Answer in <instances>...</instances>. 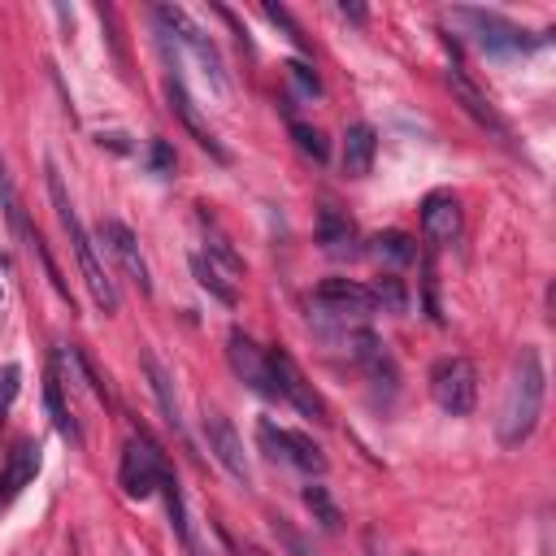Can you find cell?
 Here are the masks:
<instances>
[{
    "label": "cell",
    "instance_id": "cell-15",
    "mask_svg": "<svg viewBox=\"0 0 556 556\" xmlns=\"http://www.w3.org/2000/svg\"><path fill=\"white\" fill-rule=\"evenodd\" d=\"M313 296H318V305L335 309V313H370V309H374L370 287L352 283V278H322Z\"/></svg>",
    "mask_w": 556,
    "mask_h": 556
},
{
    "label": "cell",
    "instance_id": "cell-22",
    "mask_svg": "<svg viewBox=\"0 0 556 556\" xmlns=\"http://www.w3.org/2000/svg\"><path fill=\"white\" fill-rule=\"evenodd\" d=\"M161 496H166V513H170V526H174V535H179V543L192 556H200L196 548V535H192V522H187V504H183V487H179V478L166 474L161 478Z\"/></svg>",
    "mask_w": 556,
    "mask_h": 556
},
{
    "label": "cell",
    "instance_id": "cell-20",
    "mask_svg": "<svg viewBox=\"0 0 556 556\" xmlns=\"http://www.w3.org/2000/svg\"><path fill=\"white\" fill-rule=\"evenodd\" d=\"M278 461H292L305 474H326V452L300 431H278Z\"/></svg>",
    "mask_w": 556,
    "mask_h": 556
},
{
    "label": "cell",
    "instance_id": "cell-11",
    "mask_svg": "<svg viewBox=\"0 0 556 556\" xmlns=\"http://www.w3.org/2000/svg\"><path fill=\"white\" fill-rule=\"evenodd\" d=\"M35 474H40V444L35 439H18L14 452L5 457V470H0V509H9Z\"/></svg>",
    "mask_w": 556,
    "mask_h": 556
},
{
    "label": "cell",
    "instance_id": "cell-7",
    "mask_svg": "<svg viewBox=\"0 0 556 556\" xmlns=\"http://www.w3.org/2000/svg\"><path fill=\"white\" fill-rule=\"evenodd\" d=\"M226 361H231V370H235L239 383H248L261 400H278V387H274V378H270V361H265V352L252 344V335L231 331V339H226Z\"/></svg>",
    "mask_w": 556,
    "mask_h": 556
},
{
    "label": "cell",
    "instance_id": "cell-28",
    "mask_svg": "<svg viewBox=\"0 0 556 556\" xmlns=\"http://www.w3.org/2000/svg\"><path fill=\"white\" fill-rule=\"evenodd\" d=\"M292 139H296L300 153L313 157V161H326V157H331V148H326V139H322L318 126H309V122H292Z\"/></svg>",
    "mask_w": 556,
    "mask_h": 556
},
{
    "label": "cell",
    "instance_id": "cell-6",
    "mask_svg": "<svg viewBox=\"0 0 556 556\" xmlns=\"http://www.w3.org/2000/svg\"><path fill=\"white\" fill-rule=\"evenodd\" d=\"M153 14H157V22H161V27H166L170 35H179V44H183L187 53H192V57L200 61V66H205V79L213 83V92H226V74H222V57H218V48H213V40H209V35L200 31L196 22L187 18V14H183L179 5H157Z\"/></svg>",
    "mask_w": 556,
    "mask_h": 556
},
{
    "label": "cell",
    "instance_id": "cell-10",
    "mask_svg": "<svg viewBox=\"0 0 556 556\" xmlns=\"http://www.w3.org/2000/svg\"><path fill=\"white\" fill-rule=\"evenodd\" d=\"M100 239H105V248L118 257V265L126 270V278H135V287L139 292H153V278H148V261H144V252H139V239L131 235V226L118 222V218H109L105 226H100Z\"/></svg>",
    "mask_w": 556,
    "mask_h": 556
},
{
    "label": "cell",
    "instance_id": "cell-24",
    "mask_svg": "<svg viewBox=\"0 0 556 556\" xmlns=\"http://www.w3.org/2000/svg\"><path fill=\"white\" fill-rule=\"evenodd\" d=\"M192 274H196V283L205 287V292H209L213 300H218V305H235V300H239V296H235V287L222 278V270H218V265H213V261H205V257H200V252L192 257Z\"/></svg>",
    "mask_w": 556,
    "mask_h": 556
},
{
    "label": "cell",
    "instance_id": "cell-35",
    "mask_svg": "<svg viewBox=\"0 0 556 556\" xmlns=\"http://www.w3.org/2000/svg\"><path fill=\"white\" fill-rule=\"evenodd\" d=\"M339 14H344V18H352V22H365V9H361V5H348V0H344V5H339Z\"/></svg>",
    "mask_w": 556,
    "mask_h": 556
},
{
    "label": "cell",
    "instance_id": "cell-29",
    "mask_svg": "<svg viewBox=\"0 0 556 556\" xmlns=\"http://www.w3.org/2000/svg\"><path fill=\"white\" fill-rule=\"evenodd\" d=\"M287 74H292V83H296L305 96H322V83H318V74H313L309 61H300V57L287 61Z\"/></svg>",
    "mask_w": 556,
    "mask_h": 556
},
{
    "label": "cell",
    "instance_id": "cell-4",
    "mask_svg": "<svg viewBox=\"0 0 556 556\" xmlns=\"http://www.w3.org/2000/svg\"><path fill=\"white\" fill-rule=\"evenodd\" d=\"M166 474H170L166 470V457L157 452L153 439H148V435H131V439H126L122 470H118L126 496H131V500H148L161 487V478H166Z\"/></svg>",
    "mask_w": 556,
    "mask_h": 556
},
{
    "label": "cell",
    "instance_id": "cell-30",
    "mask_svg": "<svg viewBox=\"0 0 556 556\" xmlns=\"http://www.w3.org/2000/svg\"><path fill=\"white\" fill-rule=\"evenodd\" d=\"M18 378H22L18 365H5V370H0V422H5L9 404H14V396H18Z\"/></svg>",
    "mask_w": 556,
    "mask_h": 556
},
{
    "label": "cell",
    "instance_id": "cell-9",
    "mask_svg": "<svg viewBox=\"0 0 556 556\" xmlns=\"http://www.w3.org/2000/svg\"><path fill=\"white\" fill-rule=\"evenodd\" d=\"M461 22H470L474 27V40L487 48V53L496 57H509V53H526V40L522 31L513 27V22H504L500 14H487V9H457Z\"/></svg>",
    "mask_w": 556,
    "mask_h": 556
},
{
    "label": "cell",
    "instance_id": "cell-32",
    "mask_svg": "<svg viewBox=\"0 0 556 556\" xmlns=\"http://www.w3.org/2000/svg\"><path fill=\"white\" fill-rule=\"evenodd\" d=\"M148 161H153L157 174H174V148L166 139H153V148H148Z\"/></svg>",
    "mask_w": 556,
    "mask_h": 556
},
{
    "label": "cell",
    "instance_id": "cell-14",
    "mask_svg": "<svg viewBox=\"0 0 556 556\" xmlns=\"http://www.w3.org/2000/svg\"><path fill=\"white\" fill-rule=\"evenodd\" d=\"M448 83H452V92H457V100L465 105V113H470V118H474L478 126H487V131H496V135L509 139V122H504L500 113H496V105H491V100H487L483 92H478V87H474L470 79H465V70H461V66H452V70H448Z\"/></svg>",
    "mask_w": 556,
    "mask_h": 556
},
{
    "label": "cell",
    "instance_id": "cell-23",
    "mask_svg": "<svg viewBox=\"0 0 556 556\" xmlns=\"http://www.w3.org/2000/svg\"><path fill=\"white\" fill-rule=\"evenodd\" d=\"M370 252L383 265H409L413 257H417V244H413V235H404V231H378L374 239H370Z\"/></svg>",
    "mask_w": 556,
    "mask_h": 556
},
{
    "label": "cell",
    "instance_id": "cell-25",
    "mask_svg": "<svg viewBox=\"0 0 556 556\" xmlns=\"http://www.w3.org/2000/svg\"><path fill=\"white\" fill-rule=\"evenodd\" d=\"M305 509L313 513V522H318L322 530H339V504L331 500L326 487H318V483L305 487Z\"/></svg>",
    "mask_w": 556,
    "mask_h": 556
},
{
    "label": "cell",
    "instance_id": "cell-19",
    "mask_svg": "<svg viewBox=\"0 0 556 556\" xmlns=\"http://www.w3.org/2000/svg\"><path fill=\"white\" fill-rule=\"evenodd\" d=\"M44 404H48V417H53L57 435L70 439V444H83V431H79V422H74V413H70V404H66V391H61L57 365H48V374H44Z\"/></svg>",
    "mask_w": 556,
    "mask_h": 556
},
{
    "label": "cell",
    "instance_id": "cell-34",
    "mask_svg": "<svg viewBox=\"0 0 556 556\" xmlns=\"http://www.w3.org/2000/svg\"><path fill=\"white\" fill-rule=\"evenodd\" d=\"M365 556H383V548H378V530H365Z\"/></svg>",
    "mask_w": 556,
    "mask_h": 556
},
{
    "label": "cell",
    "instance_id": "cell-1",
    "mask_svg": "<svg viewBox=\"0 0 556 556\" xmlns=\"http://www.w3.org/2000/svg\"><path fill=\"white\" fill-rule=\"evenodd\" d=\"M543 396H548L543 357H539V348H522L513 361L509 396H504V413H500V444L504 448H517L535 435L539 413H543Z\"/></svg>",
    "mask_w": 556,
    "mask_h": 556
},
{
    "label": "cell",
    "instance_id": "cell-33",
    "mask_svg": "<svg viewBox=\"0 0 556 556\" xmlns=\"http://www.w3.org/2000/svg\"><path fill=\"white\" fill-rule=\"evenodd\" d=\"M270 526L278 530V535H283V543H287V548H292V556H313V552L305 548V539H300L296 530L287 526V517H270Z\"/></svg>",
    "mask_w": 556,
    "mask_h": 556
},
{
    "label": "cell",
    "instance_id": "cell-16",
    "mask_svg": "<svg viewBox=\"0 0 556 556\" xmlns=\"http://www.w3.org/2000/svg\"><path fill=\"white\" fill-rule=\"evenodd\" d=\"M348 352L352 361L365 365V374L374 378V383H396V365H391L383 339H378L374 331H352L348 335Z\"/></svg>",
    "mask_w": 556,
    "mask_h": 556
},
{
    "label": "cell",
    "instance_id": "cell-18",
    "mask_svg": "<svg viewBox=\"0 0 556 556\" xmlns=\"http://www.w3.org/2000/svg\"><path fill=\"white\" fill-rule=\"evenodd\" d=\"M318 244H322V252H331V257H348L352 244H357V226H352L348 213H339L335 205H326L318 213Z\"/></svg>",
    "mask_w": 556,
    "mask_h": 556
},
{
    "label": "cell",
    "instance_id": "cell-2",
    "mask_svg": "<svg viewBox=\"0 0 556 556\" xmlns=\"http://www.w3.org/2000/svg\"><path fill=\"white\" fill-rule=\"evenodd\" d=\"M48 196H53V209H57V218H61V226H66V235H70L74 257H79V274H83V283H87V296L96 300L100 313H113V309H118V300H122L118 283H113V274L105 270V261H100L92 235L83 231V222H79V213H74V205H70L66 183H61V174H57L53 161H48Z\"/></svg>",
    "mask_w": 556,
    "mask_h": 556
},
{
    "label": "cell",
    "instance_id": "cell-17",
    "mask_svg": "<svg viewBox=\"0 0 556 556\" xmlns=\"http://www.w3.org/2000/svg\"><path fill=\"white\" fill-rule=\"evenodd\" d=\"M374 153H378V135H374V126H348V135H344V174L348 179H365V174L374 170Z\"/></svg>",
    "mask_w": 556,
    "mask_h": 556
},
{
    "label": "cell",
    "instance_id": "cell-21",
    "mask_svg": "<svg viewBox=\"0 0 556 556\" xmlns=\"http://www.w3.org/2000/svg\"><path fill=\"white\" fill-rule=\"evenodd\" d=\"M144 370H148V383H153V396L161 404V413H166L170 431L183 435V413H179V396H174V378L161 370V361L153 357V352H144Z\"/></svg>",
    "mask_w": 556,
    "mask_h": 556
},
{
    "label": "cell",
    "instance_id": "cell-12",
    "mask_svg": "<svg viewBox=\"0 0 556 556\" xmlns=\"http://www.w3.org/2000/svg\"><path fill=\"white\" fill-rule=\"evenodd\" d=\"M166 100H170V109L179 113V122L196 135V144L205 148V153H213V161H222V166H226V161H231V153H226V148L218 144V139H213V131L205 126V118L196 113V100L187 96V87H183L179 74H170V79H166Z\"/></svg>",
    "mask_w": 556,
    "mask_h": 556
},
{
    "label": "cell",
    "instance_id": "cell-26",
    "mask_svg": "<svg viewBox=\"0 0 556 556\" xmlns=\"http://www.w3.org/2000/svg\"><path fill=\"white\" fill-rule=\"evenodd\" d=\"M374 305H383L387 313H409V287H404V278H396V274H383L374 283Z\"/></svg>",
    "mask_w": 556,
    "mask_h": 556
},
{
    "label": "cell",
    "instance_id": "cell-13",
    "mask_svg": "<svg viewBox=\"0 0 556 556\" xmlns=\"http://www.w3.org/2000/svg\"><path fill=\"white\" fill-rule=\"evenodd\" d=\"M422 231L435 244H452L461 235V205L452 192H431L422 200Z\"/></svg>",
    "mask_w": 556,
    "mask_h": 556
},
{
    "label": "cell",
    "instance_id": "cell-31",
    "mask_svg": "<svg viewBox=\"0 0 556 556\" xmlns=\"http://www.w3.org/2000/svg\"><path fill=\"white\" fill-rule=\"evenodd\" d=\"M265 18H270L274 27H283V31H287V40H292L296 48H309V44H305V35H300V27L292 22V14H287L283 5H265Z\"/></svg>",
    "mask_w": 556,
    "mask_h": 556
},
{
    "label": "cell",
    "instance_id": "cell-27",
    "mask_svg": "<svg viewBox=\"0 0 556 556\" xmlns=\"http://www.w3.org/2000/svg\"><path fill=\"white\" fill-rule=\"evenodd\" d=\"M200 222H205V231H209V252H213V265H226L231 274H244V257L231 248V239H226L222 231H213V222H209V213H200Z\"/></svg>",
    "mask_w": 556,
    "mask_h": 556
},
{
    "label": "cell",
    "instance_id": "cell-8",
    "mask_svg": "<svg viewBox=\"0 0 556 556\" xmlns=\"http://www.w3.org/2000/svg\"><path fill=\"white\" fill-rule=\"evenodd\" d=\"M205 435H209V452L222 461V470L235 478L239 487H252V470H248V457H244V439L235 435V426L226 422L222 413H205Z\"/></svg>",
    "mask_w": 556,
    "mask_h": 556
},
{
    "label": "cell",
    "instance_id": "cell-5",
    "mask_svg": "<svg viewBox=\"0 0 556 556\" xmlns=\"http://www.w3.org/2000/svg\"><path fill=\"white\" fill-rule=\"evenodd\" d=\"M265 361H270V378H274L278 396L292 400L300 417H313V422H331V417H326L322 396L313 391V383L305 378V370L296 365L292 352H287V348H270V352H265Z\"/></svg>",
    "mask_w": 556,
    "mask_h": 556
},
{
    "label": "cell",
    "instance_id": "cell-3",
    "mask_svg": "<svg viewBox=\"0 0 556 556\" xmlns=\"http://www.w3.org/2000/svg\"><path fill=\"white\" fill-rule=\"evenodd\" d=\"M431 396L444 413L465 417L478 404V370L465 357H439L431 365Z\"/></svg>",
    "mask_w": 556,
    "mask_h": 556
}]
</instances>
